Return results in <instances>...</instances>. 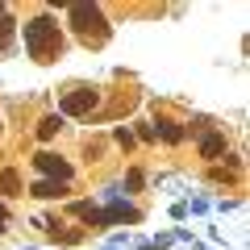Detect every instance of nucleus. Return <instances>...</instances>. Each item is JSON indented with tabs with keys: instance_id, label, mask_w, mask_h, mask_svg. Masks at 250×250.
<instances>
[{
	"instance_id": "0eeeda50",
	"label": "nucleus",
	"mask_w": 250,
	"mask_h": 250,
	"mask_svg": "<svg viewBox=\"0 0 250 250\" xmlns=\"http://www.w3.org/2000/svg\"><path fill=\"white\" fill-rule=\"evenodd\" d=\"M34 134H38V142H50V138H59V134H62V117H59V113H46L42 121H38Z\"/></svg>"
},
{
	"instance_id": "7ed1b4c3",
	"label": "nucleus",
	"mask_w": 250,
	"mask_h": 250,
	"mask_svg": "<svg viewBox=\"0 0 250 250\" xmlns=\"http://www.w3.org/2000/svg\"><path fill=\"white\" fill-rule=\"evenodd\" d=\"M96 104H100V88H92V83H67L59 92V117H92Z\"/></svg>"
},
{
	"instance_id": "dca6fc26",
	"label": "nucleus",
	"mask_w": 250,
	"mask_h": 250,
	"mask_svg": "<svg viewBox=\"0 0 250 250\" xmlns=\"http://www.w3.org/2000/svg\"><path fill=\"white\" fill-rule=\"evenodd\" d=\"M0 134H4V121H0Z\"/></svg>"
},
{
	"instance_id": "20e7f679",
	"label": "nucleus",
	"mask_w": 250,
	"mask_h": 250,
	"mask_svg": "<svg viewBox=\"0 0 250 250\" xmlns=\"http://www.w3.org/2000/svg\"><path fill=\"white\" fill-rule=\"evenodd\" d=\"M34 167L42 171V175H50V179H59V184H71V175H75V167L62 154H50V150H42V154H34Z\"/></svg>"
},
{
	"instance_id": "f3484780",
	"label": "nucleus",
	"mask_w": 250,
	"mask_h": 250,
	"mask_svg": "<svg viewBox=\"0 0 250 250\" xmlns=\"http://www.w3.org/2000/svg\"><path fill=\"white\" fill-rule=\"evenodd\" d=\"M0 13H4V4H0Z\"/></svg>"
},
{
	"instance_id": "2eb2a0df",
	"label": "nucleus",
	"mask_w": 250,
	"mask_h": 250,
	"mask_svg": "<svg viewBox=\"0 0 250 250\" xmlns=\"http://www.w3.org/2000/svg\"><path fill=\"white\" fill-rule=\"evenodd\" d=\"M9 229V208H4V200H0V233Z\"/></svg>"
},
{
	"instance_id": "6e6552de",
	"label": "nucleus",
	"mask_w": 250,
	"mask_h": 250,
	"mask_svg": "<svg viewBox=\"0 0 250 250\" xmlns=\"http://www.w3.org/2000/svg\"><path fill=\"white\" fill-rule=\"evenodd\" d=\"M221 154H225V134H205L200 138V159L213 163V159H221Z\"/></svg>"
},
{
	"instance_id": "ddd939ff",
	"label": "nucleus",
	"mask_w": 250,
	"mask_h": 250,
	"mask_svg": "<svg viewBox=\"0 0 250 250\" xmlns=\"http://www.w3.org/2000/svg\"><path fill=\"white\" fill-rule=\"evenodd\" d=\"M117 142H121L125 150H129V146H134V134H129V129H125V125H121V129H117Z\"/></svg>"
},
{
	"instance_id": "f257e3e1",
	"label": "nucleus",
	"mask_w": 250,
	"mask_h": 250,
	"mask_svg": "<svg viewBox=\"0 0 250 250\" xmlns=\"http://www.w3.org/2000/svg\"><path fill=\"white\" fill-rule=\"evenodd\" d=\"M62 46H67L62 25L50 17V13H38V17L25 21V50H29L34 62H54L62 54Z\"/></svg>"
},
{
	"instance_id": "4468645a",
	"label": "nucleus",
	"mask_w": 250,
	"mask_h": 250,
	"mask_svg": "<svg viewBox=\"0 0 250 250\" xmlns=\"http://www.w3.org/2000/svg\"><path fill=\"white\" fill-rule=\"evenodd\" d=\"M138 138H142V142H154V125L142 121V125H138Z\"/></svg>"
},
{
	"instance_id": "1a4fd4ad",
	"label": "nucleus",
	"mask_w": 250,
	"mask_h": 250,
	"mask_svg": "<svg viewBox=\"0 0 250 250\" xmlns=\"http://www.w3.org/2000/svg\"><path fill=\"white\" fill-rule=\"evenodd\" d=\"M159 134H163V142H184V129H179V121H171V117H159Z\"/></svg>"
},
{
	"instance_id": "9d476101",
	"label": "nucleus",
	"mask_w": 250,
	"mask_h": 250,
	"mask_svg": "<svg viewBox=\"0 0 250 250\" xmlns=\"http://www.w3.org/2000/svg\"><path fill=\"white\" fill-rule=\"evenodd\" d=\"M83 233L80 229H59V225H50V242H62V246H75Z\"/></svg>"
},
{
	"instance_id": "f8f14e48",
	"label": "nucleus",
	"mask_w": 250,
	"mask_h": 250,
	"mask_svg": "<svg viewBox=\"0 0 250 250\" xmlns=\"http://www.w3.org/2000/svg\"><path fill=\"white\" fill-rule=\"evenodd\" d=\"M125 188H129V192H138V188H142V171H129V175H125Z\"/></svg>"
},
{
	"instance_id": "39448f33",
	"label": "nucleus",
	"mask_w": 250,
	"mask_h": 250,
	"mask_svg": "<svg viewBox=\"0 0 250 250\" xmlns=\"http://www.w3.org/2000/svg\"><path fill=\"white\" fill-rule=\"evenodd\" d=\"M29 196H38V200H59V196H67V184H59V179H38V184H29Z\"/></svg>"
},
{
	"instance_id": "9b49d317",
	"label": "nucleus",
	"mask_w": 250,
	"mask_h": 250,
	"mask_svg": "<svg viewBox=\"0 0 250 250\" xmlns=\"http://www.w3.org/2000/svg\"><path fill=\"white\" fill-rule=\"evenodd\" d=\"M13 29H17V21H13V17H4V13H0V54L9 50V42H13Z\"/></svg>"
},
{
	"instance_id": "423d86ee",
	"label": "nucleus",
	"mask_w": 250,
	"mask_h": 250,
	"mask_svg": "<svg viewBox=\"0 0 250 250\" xmlns=\"http://www.w3.org/2000/svg\"><path fill=\"white\" fill-rule=\"evenodd\" d=\"M21 192H25V184H21L17 167H4V171H0V196L13 200V196H21Z\"/></svg>"
},
{
	"instance_id": "f03ea898",
	"label": "nucleus",
	"mask_w": 250,
	"mask_h": 250,
	"mask_svg": "<svg viewBox=\"0 0 250 250\" xmlns=\"http://www.w3.org/2000/svg\"><path fill=\"white\" fill-rule=\"evenodd\" d=\"M67 25L75 29V38H80L83 46H104L108 42V17L100 4H67Z\"/></svg>"
}]
</instances>
